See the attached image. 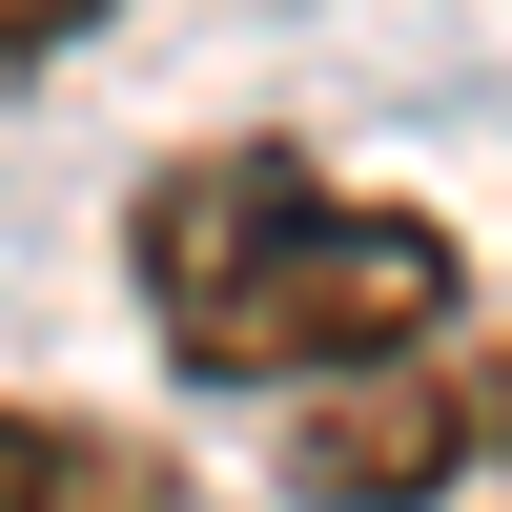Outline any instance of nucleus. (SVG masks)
I'll use <instances>...</instances> for the list:
<instances>
[{
	"instance_id": "nucleus-2",
	"label": "nucleus",
	"mask_w": 512,
	"mask_h": 512,
	"mask_svg": "<svg viewBox=\"0 0 512 512\" xmlns=\"http://www.w3.org/2000/svg\"><path fill=\"white\" fill-rule=\"evenodd\" d=\"M267 472L308 512H431L451 472H512V369L492 349H390V369H349V390H287Z\"/></svg>"
},
{
	"instance_id": "nucleus-1",
	"label": "nucleus",
	"mask_w": 512,
	"mask_h": 512,
	"mask_svg": "<svg viewBox=\"0 0 512 512\" xmlns=\"http://www.w3.org/2000/svg\"><path fill=\"white\" fill-rule=\"evenodd\" d=\"M123 287L205 390H349L390 349H451L472 308V246L390 185H328L308 144H164L123 205Z\"/></svg>"
},
{
	"instance_id": "nucleus-3",
	"label": "nucleus",
	"mask_w": 512,
	"mask_h": 512,
	"mask_svg": "<svg viewBox=\"0 0 512 512\" xmlns=\"http://www.w3.org/2000/svg\"><path fill=\"white\" fill-rule=\"evenodd\" d=\"M0 512H164V472L123 431H82V410H21V390H0Z\"/></svg>"
},
{
	"instance_id": "nucleus-4",
	"label": "nucleus",
	"mask_w": 512,
	"mask_h": 512,
	"mask_svg": "<svg viewBox=\"0 0 512 512\" xmlns=\"http://www.w3.org/2000/svg\"><path fill=\"white\" fill-rule=\"evenodd\" d=\"M103 0H0V62H41V41H82Z\"/></svg>"
}]
</instances>
